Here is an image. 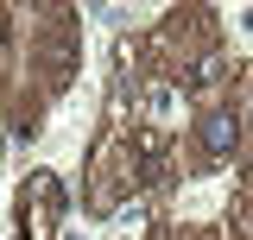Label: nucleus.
Masks as SVG:
<instances>
[{
  "instance_id": "1",
  "label": "nucleus",
  "mask_w": 253,
  "mask_h": 240,
  "mask_svg": "<svg viewBox=\"0 0 253 240\" xmlns=\"http://www.w3.org/2000/svg\"><path fill=\"white\" fill-rule=\"evenodd\" d=\"M203 146H209V158H221V152L234 146V120L215 114V120H203Z\"/></svg>"
},
{
  "instance_id": "2",
  "label": "nucleus",
  "mask_w": 253,
  "mask_h": 240,
  "mask_svg": "<svg viewBox=\"0 0 253 240\" xmlns=\"http://www.w3.org/2000/svg\"><path fill=\"white\" fill-rule=\"evenodd\" d=\"M0 44H6V19H0Z\"/></svg>"
}]
</instances>
